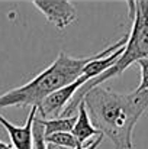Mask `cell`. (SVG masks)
Wrapping results in <instances>:
<instances>
[{
	"label": "cell",
	"mask_w": 148,
	"mask_h": 149,
	"mask_svg": "<svg viewBox=\"0 0 148 149\" xmlns=\"http://www.w3.org/2000/svg\"><path fill=\"white\" fill-rule=\"evenodd\" d=\"M81 101L99 133L109 138L116 149H132L135 125L148 107V91L119 93L97 86L89 90Z\"/></svg>",
	"instance_id": "cell-1"
},
{
	"label": "cell",
	"mask_w": 148,
	"mask_h": 149,
	"mask_svg": "<svg viewBox=\"0 0 148 149\" xmlns=\"http://www.w3.org/2000/svg\"><path fill=\"white\" fill-rule=\"evenodd\" d=\"M126 41H128V35L122 36L119 41L113 42L107 48H105L103 51H100L92 56L76 58L65 52H60L55 61H52L49 67H47L44 71H41L38 75H35L31 81H28L26 84L20 87L12 88L0 94V109L10 107V106H15V107L31 106V109L38 107L52 93L76 81L81 75L84 67L89 62H92L93 59L100 58V56L110 55L116 49L125 47Z\"/></svg>",
	"instance_id": "cell-2"
},
{
	"label": "cell",
	"mask_w": 148,
	"mask_h": 149,
	"mask_svg": "<svg viewBox=\"0 0 148 149\" xmlns=\"http://www.w3.org/2000/svg\"><path fill=\"white\" fill-rule=\"evenodd\" d=\"M128 15L132 20L131 31L128 33V41L123 47V52L116 59L113 67H110L106 72L99 77L87 81L84 86L79 88L73 100L65 106L61 116H73L77 111L79 103L84 97V94L93 87L102 86L110 78L119 77L128 67L138 62L140 59L148 58V0H129L128 1Z\"/></svg>",
	"instance_id": "cell-3"
},
{
	"label": "cell",
	"mask_w": 148,
	"mask_h": 149,
	"mask_svg": "<svg viewBox=\"0 0 148 149\" xmlns=\"http://www.w3.org/2000/svg\"><path fill=\"white\" fill-rule=\"evenodd\" d=\"M32 3L49 23L60 31L77 20V9L70 0H34Z\"/></svg>",
	"instance_id": "cell-4"
},
{
	"label": "cell",
	"mask_w": 148,
	"mask_h": 149,
	"mask_svg": "<svg viewBox=\"0 0 148 149\" xmlns=\"http://www.w3.org/2000/svg\"><path fill=\"white\" fill-rule=\"evenodd\" d=\"M36 114L38 107H32L23 126H16L0 114V125L6 129L15 149H34V122Z\"/></svg>",
	"instance_id": "cell-5"
},
{
	"label": "cell",
	"mask_w": 148,
	"mask_h": 149,
	"mask_svg": "<svg viewBox=\"0 0 148 149\" xmlns=\"http://www.w3.org/2000/svg\"><path fill=\"white\" fill-rule=\"evenodd\" d=\"M71 133L74 135V138L77 139V142L80 143L81 148H83L93 136L102 135V133H99L97 129L93 126V123H92V120H90V116H89V113H87V109H86L84 101H80V103H79L77 117H76V123H74V127H73Z\"/></svg>",
	"instance_id": "cell-6"
},
{
	"label": "cell",
	"mask_w": 148,
	"mask_h": 149,
	"mask_svg": "<svg viewBox=\"0 0 148 149\" xmlns=\"http://www.w3.org/2000/svg\"><path fill=\"white\" fill-rule=\"evenodd\" d=\"M36 117L39 119L44 127V136H49V135L60 133V132H71L77 116H58L52 119H41L36 114Z\"/></svg>",
	"instance_id": "cell-7"
},
{
	"label": "cell",
	"mask_w": 148,
	"mask_h": 149,
	"mask_svg": "<svg viewBox=\"0 0 148 149\" xmlns=\"http://www.w3.org/2000/svg\"><path fill=\"white\" fill-rule=\"evenodd\" d=\"M44 139H45L47 143H54V145H60V146H65V148H71V149L81 148L71 132L54 133V135H49V136H44Z\"/></svg>",
	"instance_id": "cell-8"
},
{
	"label": "cell",
	"mask_w": 148,
	"mask_h": 149,
	"mask_svg": "<svg viewBox=\"0 0 148 149\" xmlns=\"http://www.w3.org/2000/svg\"><path fill=\"white\" fill-rule=\"evenodd\" d=\"M34 149H47V143L44 139V127L38 117L34 122Z\"/></svg>",
	"instance_id": "cell-9"
},
{
	"label": "cell",
	"mask_w": 148,
	"mask_h": 149,
	"mask_svg": "<svg viewBox=\"0 0 148 149\" xmlns=\"http://www.w3.org/2000/svg\"><path fill=\"white\" fill-rule=\"evenodd\" d=\"M138 65L141 68V83L140 86L135 88L137 93H142V91H148V58L140 59Z\"/></svg>",
	"instance_id": "cell-10"
},
{
	"label": "cell",
	"mask_w": 148,
	"mask_h": 149,
	"mask_svg": "<svg viewBox=\"0 0 148 149\" xmlns=\"http://www.w3.org/2000/svg\"><path fill=\"white\" fill-rule=\"evenodd\" d=\"M102 141H103V135H99L96 139H93V141H89L83 148H80V149H97L99 148V145L102 143Z\"/></svg>",
	"instance_id": "cell-11"
},
{
	"label": "cell",
	"mask_w": 148,
	"mask_h": 149,
	"mask_svg": "<svg viewBox=\"0 0 148 149\" xmlns=\"http://www.w3.org/2000/svg\"><path fill=\"white\" fill-rule=\"evenodd\" d=\"M47 149H71V148H65V146H60V145H54V143H47Z\"/></svg>",
	"instance_id": "cell-12"
},
{
	"label": "cell",
	"mask_w": 148,
	"mask_h": 149,
	"mask_svg": "<svg viewBox=\"0 0 148 149\" xmlns=\"http://www.w3.org/2000/svg\"><path fill=\"white\" fill-rule=\"evenodd\" d=\"M0 149H15V146H13L12 143L9 145V143H4V142L0 141Z\"/></svg>",
	"instance_id": "cell-13"
}]
</instances>
